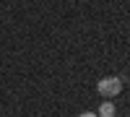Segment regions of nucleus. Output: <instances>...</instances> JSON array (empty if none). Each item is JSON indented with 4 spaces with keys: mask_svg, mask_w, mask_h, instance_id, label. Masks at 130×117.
I'll return each instance as SVG.
<instances>
[{
    "mask_svg": "<svg viewBox=\"0 0 130 117\" xmlns=\"http://www.w3.org/2000/svg\"><path fill=\"white\" fill-rule=\"evenodd\" d=\"M96 91L102 94L104 99H115V96H120V91H122V78H117V76H107V78H99V83H96Z\"/></svg>",
    "mask_w": 130,
    "mask_h": 117,
    "instance_id": "1",
    "label": "nucleus"
},
{
    "mask_svg": "<svg viewBox=\"0 0 130 117\" xmlns=\"http://www.w3.org/2000/svg\"><path fill=\"white\" fill-rule=\"evenodd\" d=\"M115 114H117V107H115L109 99H107L102 107H99V117H115Z\"/></svg>",
    "mask_w": 130,
    "mask_h": 117,
    "instance_id": "2",
    "label": "nucleus"
},
{
    "mask_svg": "<svg viewBox=\"0 0 130 117\" xmlns=\"http://www.w3.org/2000/svg\"><path fill=\"white\" fill-rule=\"evenodd\" d=\"M78 117H99V114H96V112H81Z\"/></svg>",
    "mask_w": 130,
    "mask_h": 117,
    "instance_id": "3",
    "label": "nucleus"
}]
</instances>
